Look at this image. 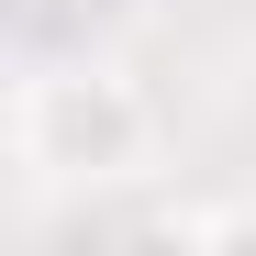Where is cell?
Segmentation results:
<instances>
[{
  "label": "cell",
  "instance_id": "cell-1",
  "mask_svg": "<svg viewBox=\"0 0 256 256\" xmlns=\"http://www.w3.org/2000/svg\"><path fill=\"white\" fill-rule=\"evenodd\" d=\"M12 156L45 190H100L156 156V112L122 67H34L12 90Z\"/></svg>",
  "mask_w": 256,
  "mask_h": 256
},
{
  "label": "cell",
  "instance_id": "cell-2",
  "mask_svg": "<svg viewBox=\"0 0 256 256\" xmlns=\"http://www.w3.org/2000/svg\"><path fill=\"white\" fill-rule=\"evenodd\" d=\"M167 234H190V245H256V200H234V212H190V223H167Z\"/></svg>",
  "mask_w": 256,
  "mask_h": 256
}]
</instances>
